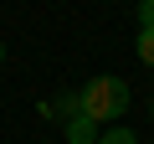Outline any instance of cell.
I'll list each match as a JSON object with an SVG mask.
<instances>
[{"mask_svg":"<svg viewBox=\"0 0 154 144\" xmlns=\"http://www.w3.org/2000/svg\"><path fill=\"white\" fill-rule=\"evenodd\" d=\"M98 144H139V139H134V129H128V124H113V129H103V139H98Z\"/></svg>","mask_w":154,"mask_h":144,"instance_id":"cell-4","label":"cell"},{"mask_svg":"<svg viewBox=\"0 0 154 144\" xmlns=\"http://www.w3.org/2000/svg\"><path fill=\"white\" fill-rule=\"evenodd\" d=\"M62 134H67V144H98L103 134H98V124L82 113V118H72V124H62Z\"/></svg>","mask_w":154,"mask_h":144,"instance_id":"cell-3","label":"cell"},{"mask_svg":"<svg viewBox=\"0 0 154 144\" xmlns=\"http://www.w3.org/2000/svg\"><path fill=\"white\" fill-rule=\"evenodd\" d=\"M41 113H57L62 124H72V118H82V93H57L51 103H41Z\"/></svg>","mask_w":154,"mask_h":144,"instance_id":"cell-2","label":"cell"},{"mask_svg":"<svg viewBox=\"0 0 154 144\" xmlns=\"http://www.w3.org/2000/svg\"><path fill=\"white\" fill-rule=\"evenodd\" d=\"M139 62L154 67V31H139Z\"/></svg>","mask_w":154,"mask_h":144,"instance_id":"cell-5","label":"cell"},{"mask_svg":"<svg viewBox=\"0 0 154 144\" xmlns=\"http://www.w3.org/2000/svg\"><path fill=\"white\" fill-rule=\"evenodd\" d=\"M128 103H134V93H128L123 77H113V72L82 83V113H88L93 124H108V129H113V124L128 113Z\"/></svg>","mask_w":154,"mask_h":144,"instance_id":"cell-1","label":"cell"},{"mask_svg":"<svg viewBox=\"0 0 154 144\" xmlns=\"http://www.w3.org/2000/svg\"><path fill=\"white\" fill-rule=\"evenodd\" d=\"M139 31H154V0H144V5H139Z\"/></svg>","mask_w":154,"mask_h":144,"instance_id":"cell-6","label":"cell"},{"mask_svg":"<svg viewBox=\"0 0 154 144\" xmlns=\"http://www.w3.org/2000/svg\"><path fill=\"white\" fill-rule=\"evenodd\" d=\"M149 118H154V103H149Z\"/></svg>","mask_w":154,"mask_h":144,"instance_id":"cell-8","label":"cell"},{"mask_svg":"<svg viewBox=\"0 0 154 144\" xmlns=\"http://www.w3.org/2000/svg\"><path fill=\"white\" fill-rule=\"evenodd\" d=\"M0 62H5V41H0Z\"/></svg>","mask_w":154,"mask_h":144,"instance_id":"cell-7","label":"cell"}]
</instances>
